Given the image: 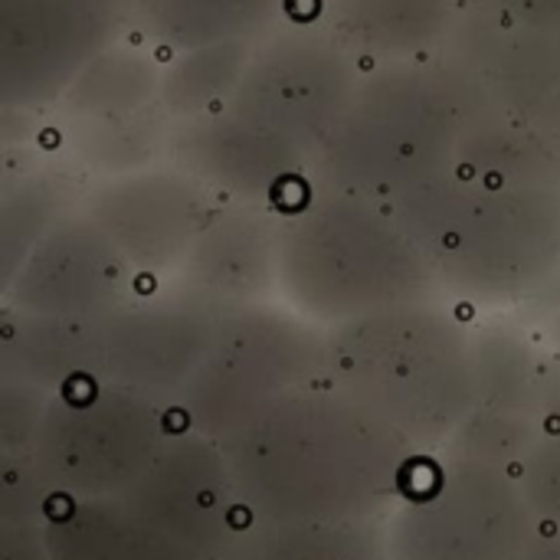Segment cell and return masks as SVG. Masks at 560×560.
Instances as JSON below:
<instances>
[{
  "label": "cell",
  "instance_id": "obj_1",
  "mask_svg": "<svg viewBox=\"0 0 560 560\" xmlns=\"http://www.w3.org/2000/svg\"><path fill=\"white\" fill-rule=\"evenodd\" d=\"M220 446L246 515L272 525L381 522L420 456L335 384L272 400Z\"/></svg>",
  "mask_w": 560,
  "mask_h": 560
},
{
  "label": "cell",
  "instance_id": "obj_2",
  "mask_svg": "<svg viewBox=\"0 0 560 560\" xmlns=\"http://www.w3.org/2000/svg\"><path fill=\"white\" fill-rule=\"evenodd\" d=\"M328 377L417 453H443L472 410V345L427 312L361 318L328 345Z\"/></svg>",
  "mask_w": 560,
  "mask_h": 560
},
{
  "label": "cell",
  "instance_id": "obj_3",
  "mask_svg": "<svg viewBox=\"0 0 560 560\" xmlns=\"http://www.w3.org/2000/svg\"><path fill=\"white\" fill-rule=\"evenodd\" d=\"M417 459L387 515L390 560H518L538 538L515 472L459 459L420 469Z\"/></svg>",
  "mask_w": 560,
  "mask_h": 560
},
{
  "label": "cell",
  "instance_id": "obj_4",
  "mask_svg": "<svg viewBox=\"0 0 560 560\" xmlns=\"http://www.w3.org/2000/svg\"><path fill=\"white\" fill-rule=\"evenodd\" d=\"M161 410L108 381L69 384L49 397L33 466L56 499H125L171 436Z\"/></svg>",
  "mask_w": 560,
  "mask_h": 560
},
{
  "label": "cell",
  "instance_id": "obj_5",
  "mask_svg": "<svg viewBox=\"0 0 560 560\" xmlns=\"http://www.w3.org/2000/svg\"><path fill=\"white\" fill-rule=\"evenodd\" d=\"M318 374H328V348L299 325L266 315L230 318L177 407L194 433L223 443L272 400L318 384Z\"/></svg>",
  "mask_w": 560,
  "mask_h": 560
},
{
  "label": "cell",
  "instance_id": "obj_6",
  "mask_svg": "<svg viewBox=\"0 0 560 560\" xmlns=\"http://www.w3.org/2000/svg\"><path fill=\"white\" fill-rule=\"evenodd\" d=\"M125 502L200 560H217L246 528L223 446L203 433H171ZM249 518V515H246Z\"/></svg>",
  "mask_w": 560,
  "mask_h": 560
},
{
  "label": "cell",
  "instance_id": "obj_7",
  "mask_svg": "<svg viewBox=\"0 0 560 560\" xmlns=\"http://www.w3.org/2000/svg\"><path fill=\"white\" fill-rule=\"evenodd\" d=\"M535 351L512 331H489L472 341V410L443 446V459L479 463L518 472L545 440L535 410Z\"/></svg>",
  "mask_w": 560,
  "mask_h": 560
},
{
  "label": "cell",
  "instance_id": "obj_8",
  "mask_svg": "<svg viewBox=\"0 0 560 560\" xmlns=\"http://www.w3.org/2000/svg\"><path fill=\"white\" fill-rule=\"evenodd\" d=\"M213 322L194 312H135L102 328L98 374L158 407L180 400L213 345Z\"/></svg>",
  "mask_w": 560,
  "mask_h": 560
},
{
  "label": "cell",
  "instance_id": "obj_9",
  "mask_svg": "<svg viewBox=\"0 0 560 560\" xmlns=\"http://www.w3.org/2000/svg\"><path fill=\"white\" fill-rule=\"evenodd\" d=\"M52 560H200L125 499H56L43 515Z\"/></svg>",
  "mask_w": 560,
  "mask_h": 560
},
{
  "label": "cell",
  "instance_id": "obj_10",
  "mask_svg": "<svg viewBox=\"0 0 560 560\" xmlns=\"http://www.w3.org/2000/svg\"><path fill=\"white\" fill-rule=\"evenodd\" d=\"M217 560H390L387 518L348 525H272L249 518Z\"/></svg>",
  "mask_w": 560,
  "mask_h": 560
},
{
  "label": "cell",
  "instance_id": "obj_11",
  "mask_svg": "<svg viewBox=\"0 0 560 560\" xmlns=\"http://www.w3.org/2000/svg\"><path fill=\"white\" fill-rule=\"evenodd\" d=\"M98 371V338L82 325H39L7 338L3 377L23 381L43 394H59L62 387L85 381L82 374Z\"/></svg>",
  "mask_w": 560,
  "mask_h": 560
},
{
  "label": "cell",
  "instance_id": "obj_12",
  "mask_svg": "<svg viewBox=\"0 0 560 560\" xmlns=\"http://www.w3.org/2000/svg\"><path fill=\"white\" fill-rule=\"evenodd\" d=\"M49 397L52 394H43L23 381L3 377V387H0V453L3 456H30L33 453Z\"/></svg>",
  "mask_w": 560,
  "mask_h": 560
},
{
  "label": "cell",
  "instance_id": "obj_13",
  "mask_svg": "<svg viewBox=\"0 0 560 560\" xmlns=\"http://www.w3.org/2000/svg\"><path fill=\"white\" fill-rule=\"evenodd\" d=\"M52 492L33 466V456H3L0 469V525L43 522Z\"/></svg>",
  "mask_w": 560,
  "mask_h": 560
},
{
  "label": "cell",
  "instance_id": "obj_14",
  "mask_svg": "<svg viewBox=\"0 0 560 560\" xmlns=\"http://www.w3.org/2000/svg\"><path fill=\"white\" fill-rule=\"evenodd\" d=\"M515 476L538 522L560 528V436H545Z\"/></svg>",
  "mask_w": 560,
  "mask_h": 560
},
{
  "label": "cell",
  "instance_id": "obj_15",
  "mask_svg": "<svg viewBox=\"0 0 560 560\" xmlns=\"http://www.w3.org/2000/svg\"><path fill=\"white\" fill-rule=\"evenodd\" d=\"M535 410L545 436H560V358H541L538 364Z\"/></svg>",
  "mask_w": 560,
  "mask_h": 560
},
{
  "label": "cell",
  "instance_id": "obj_16",
  "mask_svg": "<svg viewBox=\"0 0 560 560\" xmlns=\"http://www.w3.org/2000/svg\"><path fill=\"white\" fill-rule=\"evenodd\" d=\"M0 560H52L46 548L43 522L0 525Z\"/></svg>",
  "mask_w": 560,
  "mask_h": 560
},
{
  "label": "cell",
  "instance_id": "obj_17",
  "mask_svg": "<svg viewBox=\"0 0 560 560\" xmlns=\"http://www.w3.org/2000/svg\"><path fill=\"white\" fill-rule=\"evenodd\" d=\"M518 560H560V535H538Z\"/></svg>",
  "mask_w": 560,
  "mask_h": 560
},
{
  "label": "cell",
  "instance_id": "obj_18",
  "mask_svg": "<svg viewBox=\"0 0 560 560\" xmlns=\"http://www.w3.org/2000/svg\"><path fill=\"white\" fill-rule=\"evenodd\" d=\"M555 341H558V348H560V322L555 325Z\"/></svg>",
  "mask_w": 560,
  "mask_h": 560
}]
</instances>
